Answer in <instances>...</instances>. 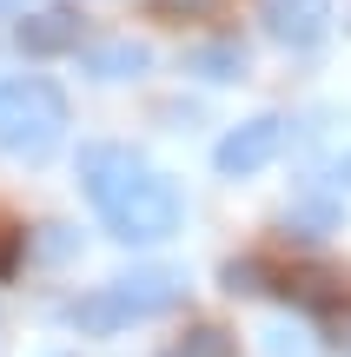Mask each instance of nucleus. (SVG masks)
I'll return each instance as SVG.
<instances>
[{
  "mask_svg": "<svg viewBox=\"0 0 351 357\" xmlns=\"http://www.w3.org/2000/svg\"><path fill=\"white\" fill-rule=\"evenodd\" d=\"M80 178H87L93 205L106 212L113 238L159 245V238L179 231V212H186V205H179V185H172L166 172H146L126 146H87V153H80Z\"/></svg>",
  "mask_w": 351,
  "mask_h": 357,
  "instance_id": "f257e3e1",
  "label": "nucleus"
},
{
  "mask_svg": "<svg viewBox=\"0 0 351 357\" xmlns=\"http://www.w3.org/2000/svg\"><path fill=\"white\" fill-rule=\"evenodd\" d=\"M66 139V93L53 79H0V153L47 159Z\"/></svg>",
  "mask_w": 351,
  "mask_h": 357,
  "instance_id": "f03ea898",
  "label": "nucleus"
},
{
  "mask_svg": "<svg viewBox=\"0 0 351 357\" xmlns=\"http://www.w3.org/2000/svg\"><path fill=\"white\" fill-rule=\"evenodd\" d=\"M179 291H186L179 271H133V278H113L106 291H93V298H80V305H66V324H80V331L106 337V331H119V324H133V318L172 311V305H179Z\"/></svg>",
  "mask_w": 351,
  "mask_h": 357,
  "instance_id": "7ed1b4c3",
  "label": "nucleus"
},
{
  "mask_svg": "<svg viewBox=\"0 0 351 357\" xmlns=\"http://www.w3.org/2000/svg\"><path fill=\"white\" fill-rule=\"evenodd\" d=\"M278 146H285V119H246V126H232L219 139V153H212V166H219L225 178H246V172H259V166H272L278 159Z\"/></svg>",
  "mask_w": 351,
  "mask_h": 357,
  "instance_id": "20e7f679",
  "label": "nucleus"
},
{
  "mask_svg": "<svg viewBox=\"0 0 351 357\" xmlns=\"http://www.w3.org/2000/svg\"><path fill=\"white\" fill-rule=\"evenodd\" d=\"M331 20V0H265V26L285 47H312Z\"/></svg>",
  "mask_w": 351,
  "mask_h": 357,
  "instance_id": "39448f33",
  "label": "nucleus"
},
{
  "mask_svg": "<svg viewBox=\"0 0 351 357\" xmlns=\"http://www.w3.org/2000/svg\"><path fill=\"white\" fill-rule=\"evenodd\" d=\"M13 40H20L27 53H73L80 47V20L73 13H27V20L13 26Z\"/></svg>",
  "mask_w": 351,
  "mask_h": 357,
  "instance_id": "423d86ee",
  "label": "nucleus"
},
{
  "mask_svg": "<svg viewBox=\"0 0 351 357\" xmlns=\"http://www.w3.org/2000/svg\"><path fill=\"white\" fill-rule=\"evenodd\" d=\"M80 60H87L93 79H133V73H146V47H140V40H100V47H87Z\"/></svg>",
  "mask_w": 351,
  "mask_h": 357,
  "instance_id": "0eeeda50",
  "label": "nucleus"
},
{
  "mask_svg": "<svg viewBox=\"0 0 351 357\" xmlns=\"http://www.w3.org/2000/svg\"><path fill=\"white\" fill-rule=\"evenodd\" d=\"M186 66L206 73V79H239V73H246V47H232V40H225V47H199Z\"/></svg>",
  "mask_w": 351,
  "mask_h": 357,
  "instance_id": "6e6552de",
  "label": "nucleus"
},
{
  "mask_svg": "<svg viewBox=\"0 0 351 357\" xmlns=\"http://www.w3.org/2000/svg\"><path fill=\"white\" fill-rule=\"evenodd\" d=\"M172 357H232V337H225L219 324H199V331L186 337V344L172 351Z\"/></svg>",
  "mask_w": 351,
  "mask_h": 357,
  "instance_id": "1a4fd4ad",
  "label": "nucleus"
},
{
  "mask_svg": "<svg viewBox=\"0 0 351 357\" xmlns=\"http://www.w3.org/2000/svg\"><path fill=\"white\" fill-rule=\"evenodd\" d=\"M225 0H153L159 20H206V13H219Z\"/></svg>",
  "mask_w": 351,
  "mask_h": 357,
  "instance_id": "9d476101",
  "label": "nucleus"
},
{
  "mask_svg": "<svg viewBox=\"0 0 351 357\" xmlns=\"http://www.w3.org/2000/svg\"><path fill=\"white\" fill-rule=\"evenodd\" d=\"M225 291H265V284H259V265H252V258L239 265V258H232V265H225Z\"/></svg>",
  "mask_w": 351,
  "mask_h": 357,
  "instance_id": "9b49d317",
  "label": "nucleus"
},
{
  "mask_svg": "<svg viewBox=\"0 0 351 357\" xmlns=\"http://www.w3.org/2000/svg\"><path fill=\"white\" fill-rule=\"evenodd\" d=\"M20 265V231H0V278Z\"/></svg>",
  "mask_w": 351,
  "mask_h": 357,
  "instance_id": "f8f14e48",
  "label": "nucleus"
},
{
  "mask_svg": "<svg viewBox=\"0 0 351 357\" xmlns=\"http://www.w3.org/2000/svg\"><path fill=\"white\" fill-rule=\"evenodd\" d=\"M0 7H7V0H0Z\"/></svg>",
  "mask_w": 351,
  "mask_h": 357,
  "instance_id": "ddd939ff",
  "label": "nucleus"
}]
</instances>
